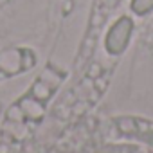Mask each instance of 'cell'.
Wrapping results in <instances>:
<instances>
[{
    "mask_svg": "<svg viewBox=\"0 0 153 153\" xmlns=\"http://www.w3.org/2000/svg\"><path fill=\"white\" fill-rule=\"evenodd\" d=\"M131 20L123 16L108 33L106 36V49L112 54H119L126 49L128 42H130V34H131Z\"/></svg>",
    "mask_w": 153,
    "mask_h": 153,
    "instance_id": "cell-1",
    "label": "cell"
},
{
    "mask_svg": "<svg viewBox=\"0 0 153 153\" xmlns=\"http://www.w3.org/2000/svg\"><path fill=\"white\" fill-rule=\"evenodd\" d=\"M131 9L137 15H146L153 9V0H131Z\"/></svg>",
    "mask_w": 153,
    "mask_h": 153,
    "instance_id": "cell-2",
    "label": "cell"
}]
</instances>
